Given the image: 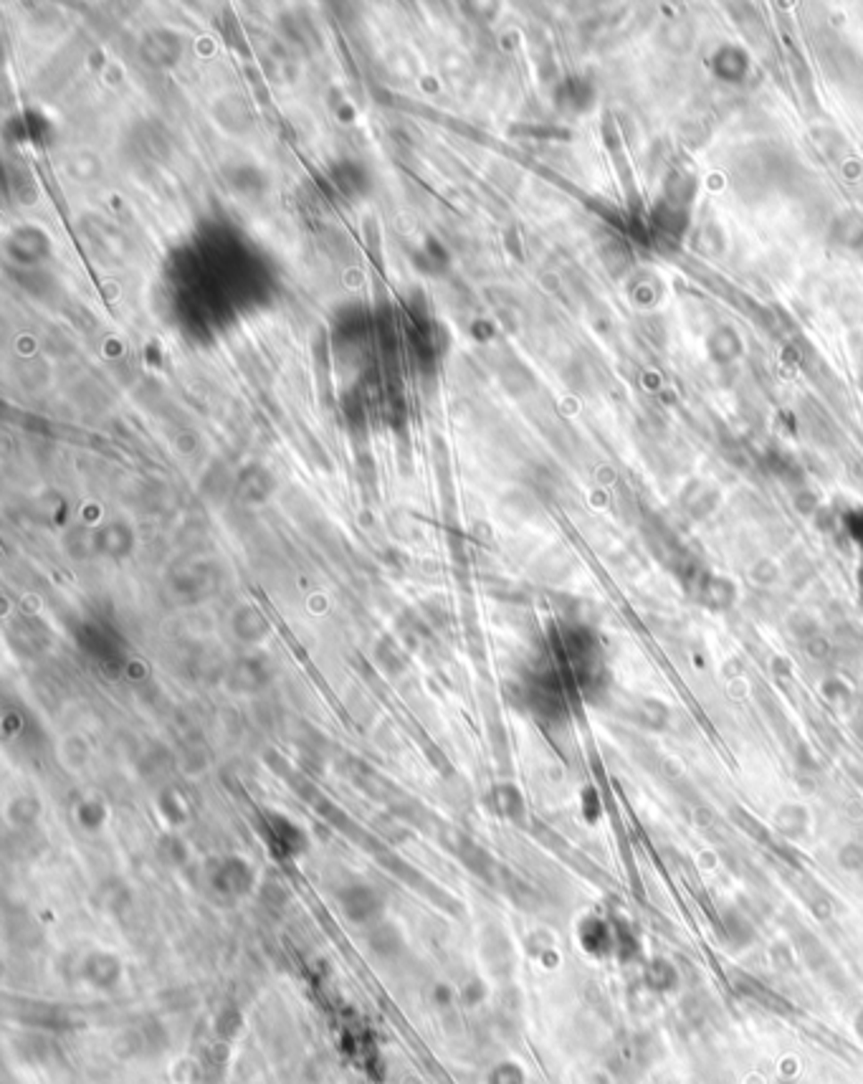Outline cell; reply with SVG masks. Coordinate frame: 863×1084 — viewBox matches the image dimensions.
<instances>
[{
  "mask_svg": "<svg viewBox=\"0 0 863 1084\" xmlns=\"http://www.w3.org/2000/svg\"><path fill=\"white\" fill-rule=\"evenodd\" d=\"M238 1026H241V1016L238 1014H234V1016H220L218 1019V1034L220 1037L231 1038L238 1031Z\"/></svg>",
  "mask_w": 863,
  "mask_h": 1084,
  "instance_id": "cell-15",
  "label": "cell"
},
{
  "mask_svg": "<svg viewBox=\"0 0 863 1084\" xmlns=\"http://www.w3.org/2000/svg\"><path fill=\"white\" fill-rule=\"evenodd\" d=\"M702 600H704L706 608H711V611H729L737 603V591H735L732 583L724 581V578H709L702 585Z\"/></svg>",
  "mask_w": 863,
  "mask_h": 1084,
  "instance_id": "cell-4",
  "label": "cell"
},
{
  "mask_svg": "<svg viewBox=\"0 0 863 1084\" xmlns=\"http://www.w3.org/2000/svg\"><path fill=\"white\" fill-rule=\"evenodd\" d=\"M626 717L648 732H663L671 724V707L653 697H630Z\"/></svg>",
  "mask_w": 863,
  "mask_h": 1084,
  "instance_id": "cell-1",
  "label": "cell"
},
{
  "mask_svg": "<svg viewBox=\"0 0 863 1084\" xmlns=\"http://www.w3.org/2000/svg\"><path fill=\"white\" fill-rule=\"evenodd\" d=\"M823 697L828 699V705L841 712H848L851 705L856 702V691L851 690L843 676H826L823 682Z\"/></svg>",
  "mask_w": 863,
  "mask_h": 1084,
  "instance_id": "cell-9",
  "label": "cell"
},
{
  "mask_svg": "<svg viewBox=\"0 0 863 1084\" xmlns=\"http://www.w3.org/2000/svg\"><path fill=\"white\" fill-rule=\"evenodd\" d=\"M612 935H615V950H618V956H621V960H626V963H630V960L638 958V935L633 932V927L628 925V923H618L615 925V930H612Z\"/></svg>",
  "mask_w": 863,
  "mask_h": 1084,
  "instance_id": "cell-11",
  "label": "cell"
},
{
  "mask_svg": "<svg viewBox=\"0 0 863 1084\" xmlns=\"http://www.w3.org/2000/svg\"><path fill=\"white\" fill-rule=\"evenodd\" d=\"M487 1084H527V1077L519 1064L514 1062H502L489 1072Z\"/></svg>",
  "mask_w": 863,
  "mask_h": 1084,
  "instance_id": "cell-12",
  "label": "cell"
},
{
  "mask_svg": "<svg viewBox=\"0 0 863 1084\" xmlns=\"http://www.w3.org/2000/svg\"><path fill=\"white\" fill-rule=\"evenodd\" d=\"M729 818L735 821V826H739V829L747 833L750 839H754V841H762V844H769V841H772L768 826H765V823H760V821H757L750 811H744V808L735 806V808H729Z\"/></svg>",
  "mask_w": 863,
  "mask_h": 1084,
  "instance_id": "cell-10",
  "label": "cell"
},
{
  "mask_svg": "<svg viewBox=\"0 0 863 1084\" xmlns=\"http://www.w3.org/2000/svg\"><path fill=\"white\" fill-rule=\"evenodd\" d=\"M785 631H787V636L793 639V641H798V644H808V641H813L816 636H820L823 633V629H820V621H818L816 616H810V613L805 611H795L787 616V621H785Z\"/></svg>",
  "mask_w": 863,
  "mask_h": 1084,
  "instance_id": "cell-8",
  "label": "cell"
},
{
  "mask_svg": "<svg viewBox=\"0 0 863 1084\" xmlns=\"http://www.w3.org/2000/svg\"><path fill=\"white\" fill-rule=\"evenodd\" d=\"M580 940L582 947L593 956H608L615 947V935L608 927V923L597 920V917H588L580 927Z\"/></svg>",
  "mask_w": 863,
  "mask_h": 1084,
  "instance_id": "cell-3",
  "label": "cell"
},
{
  "mask_svg": "<svg viewBox=\"0 0 863 1084\" xmlns=\"http://www.w3.org/2000/svg\"><path fill=\"white\" fill-rule=\"evenodd\" d=\"M772 826L783 839L798 841L810 829V811L802 803H783L772 814Z\"/></svg>",
  "mask_w": 863,
  "mask_h": 1084,
  "instance_id": "cell-2",
  "label": "cell"
},
{
  "mask_svg": "<svg viewBox=\"0 0 863 1084\" xmlns=\"http://www.w3.org/2000/svg\"><path fill=\"white\" fill-rule=\"evenodd\" d=\"M644 981L648 989L659 990V993L674 990L676 986H678V968H676L671 960L653 958L645 965Z\"/></svg>",
  "mask_w": 863,
  "mask_h": 1084,
  "instance_id": "cell-5",
  "label": "cell"
},
{
  "mask_svg": "<svg viewBox=\"0 0 863 1084\" xmlns=\"http://www.w3.org/2000/svg\"><path fill=\"white\" fill-rule=\"evenodd\" d=\"M722 930L724 938L735 947H747L754 940V925L747 920V914L742 910H727L722 914Z\"/></svg>",
  "mask_w": 863,
  "mask_h": 1084,
  "instance_id": "cell-6",
  "label": "cell"
},
{
  "mask_svg": "<svg viewBox=\"0 0 863 1084\" xmlns=\"http://www.w3.org/2000/svg\"><path fill=\"white\" fill-rule=\"evenodd\" d=\"M838 865L846 872H863V847L856 841H848L838 848Z\"/></svg>",
  "mask_w": 863,
  "mask_h": 1084,
  "instance_id": "cell-14",
  "label": "cell"
},
{
  "mask_svg": "<svg viewBox=\"0 0 863 1084\" xmlns=\"http://www.w3.org/2000/svg\"><path fill=\"white\" fill-rule=\"evenodd\" d=\"M802 649H805V654L816 661V664H831V661L835 659V646H833V641L826 633L816 636L813 641H808Z\"/></svg>",
  "mask_w": 863,
  "mask_h": 1084,
  "instance_id": "cell-13",
  "label": "cell"
},
{
  "mask_svg": "<svg viewBox=\"0 0 863 1084\" xmlns=\"http://www.w3.org/2000/svg\"><path fill=\"white\" fill-rule=\"evenodd\" d=\"M853 1026H856V1034H859V1038L863 1041V1008L859 1011V1016H856V1022H853Z\"/></svg>",
  "mask_w": 863,
  "mask_h": 1084,
  "instance_id": "cell-16",
  "label": "cell"
},
{
  "mask_svg": "<svg viewBox=\"0 0 863 1084\" xmlns=\"http://www.w3.org/2000/svg\"><path fill=\"white\" fill-rule=\"evenodd\" d=\"M795 943H798L802 960H805L810 968L820 971V968H826V965H833L831 953L826 950V945L820 943L813 932H808V930H802V927L801 930H795Z\"/></svg>",
  "mask_w": 863,
  "mask_h": 1084,
  "instance_id": "cell-7",
  "label": "cell"
}]
</instances>
